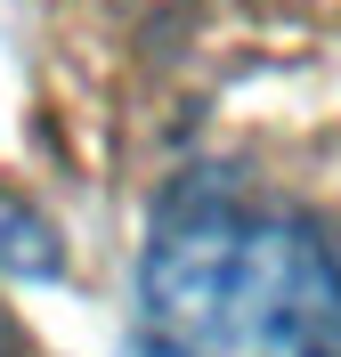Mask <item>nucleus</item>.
I'll return each instance as SVG.
<instances>
[{"mask_svg":"<svg viewBox=\"0 0 341 357\" xmlns=\"http://www.w3.org/2000/svg\"><path fill=\"white\" fill-rule=\"evenodd\" d=\"M122 357H179V349H171V341H155L146 325H138V333H130V349H122Z\"/></svg>","mask_w":341,"mask_h":357,"instance_id":"2","label":"nucleus"},{"mask_svg":"<svg viewBox=\"0 0 341 357\" xmlns=\"http://www.w3.org/2000/svg\"><path fill=\"white\" fill-rule=\"evenodd\" d=\"M146 333L179 357H341V260L301 211L220 178L171 187L138 260Z\"/></svg>","mask_w":341,"mask_h":357,"instance_id":"1","label":"nucleus"},{"mask_svg":"<svg viewBox=\"0 0 341 357\" xmlns=\"http://www.w3.org/2000/svg\"><path fill=\"white\" fill-rule=\"evenodd\" d=\"M0 349H8V325H0Z\"/></svg>","mask_w":341,"mask_h":357,"instance_id":"3","label":"nucleus"}]
</instances>
